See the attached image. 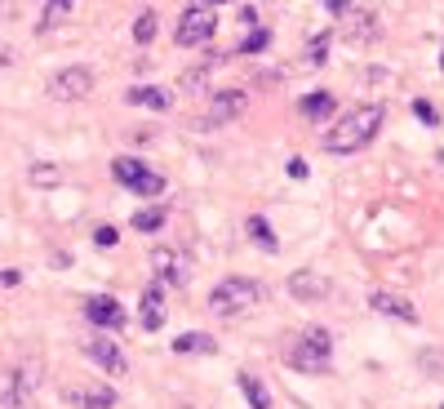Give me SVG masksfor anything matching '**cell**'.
Wrapping results in <instances>:
<instances>
[{
    "mask_svg": "<svg viewBox=\"0 0 444 409\" xmlns=\"http://www.w3.org/2000/svg\"><path fill=\"white\" fill-rule=\"evenodd\" d=\"M67 405H76V409H111L116 405V391L111 387H67Z\"/></svg>",
    "mask_w": 444,
    "mask_h": 409,
    "instance_id": "cell-14",
    "label": "cell"
},
{
    "mask_svg": "<svg viewBox=\"0 0 444 409\" xmlns=\"http://www.w3.org/2000/svg\"><path fill=\"white\" fill-rule=\"evenodd\" d=\"M302 116H307V121H324V116H334V94H324V89L307 94V98H302Z\"/></svg>",
    "mask_w": 444,
    "mask_h": 409,
    "instance_id": "cell-20",
    "label": "cell"
},
{
    "mask_svg": "<svg viewBox=\"0 0 444 409\" xmlns=\"http://www.w3.org/2000/svg\"><path fill=\"white\" fill-rule=\"evenodd\" d=\"M85 316H89V325H103V330H120V325H125V307L111 298V293H93V298L85 303Z\"/></svg>",
    "mask_w": 444,
    "mask_h": 409,
    "instance_id": "cell-10",
    "label": "cell"
},
{
    "mask_svg": "<svg viewBox=\"0 0 444 409\" xmlns=\"http://www.w3.org/2000/svg\"><path fill=\"white\" fill-rule=\"evenodd\" d=\"M152 267L160 271V281H169V285H187L191 281V254H183V250H160L152 254Z\"/></svg>",
    "mask_w": 444,
    "mask_h": 409,
    "instance_id": "cell-8",
    "label": "cell"
},
{
    "mask_svg": "<svg viewBox=\"0 0 444 409\" xmlns=\"http://www.w3.org/2000/svg\"><path fill=\"white\" fill-rule=\"evenodd\" d=\"M45 5H54V9H67V5H72V0H45Z\"/></svg>",
    "mask_w": 444,
    "mask_h": 409,
    "instance_id": "cell-30",
    "label": "cell"
},
{
    "mask_svg": "<svg viewBox=\"0 0 444 409\" xmlns=\"http://www.w3.org/2000/svg\"><path fill=\"white\" fill-rule=\"evenodd\" d=\"M156 27H160V23H156V13H152V9H142V13H138V23H134V40H138V45H152V40H156Z\"/></svg>",
    "mask_w": 444,
    "mask_h": 409,
    "instance_id": "cell-21",
    "label": "cell"
},
{
    "mask_svg": "<svg viewBox=\"0 0 444 409\" xmlns=\"http://www.w3.org/2000/svg\"><path fill=\"white\" fill-rule=\"evenodd\" d=\"M138 312H142V330L156 334L160 325H164V285H160V281L142 289V307H138Z\"/></svg>",
    "mask_w": 444,
    "mask_h": 409,
    "instance_id": "cell-13",
    "label": "cell"
},
{
    "mask_svg": "<svg viewBox=\"0 0 444 409\" xmlns=\"http://www.w3.org/2000/svg\"><path fill=\"white\" fill-rule=\"evenodd\" d=\"M27 178H31L36 187H58V183H62V174H58L54 165H31V174H27Z\"/></svg>",
    "mask_w": 444,
    "mask_h": 409,
    "instance_id": "cell-24",
    "label": "cell"
},
{
    "mask_svg": "<svg viewBox=\"0 0 444 409\" xmlns=\"http://www.w3.org/2000/svg\"><path fill=\"white\" fill-rule=\"evenodd\" d=\"M267 45H271V31L258 27V31H249V36L236 45V54H258V49H267Z\"/></svg>",
    "mask_w": 444,
    "mask_h": 409,
    "instance_id": "cell-23",
    "label": "cell"
},
{
    "mask_svg": "<svg viewBox=\"0 0 444 409\" xmlns=\"http://www.w3.org/2000/svg\"><path fill=\"white\" fill-rule=\"evenodd\" d=\"M93 245H98V250H116V245H120L116 227H98V232H93Z\"/></svg>",
    "mask_w": 444,
    "mask_h": 409,
    "instance_id": "cell-26",
    "label": "cell"
},
{
    "mask_svg": "<svg viewBox=\"0 0 444 409\" xmlns=\"http://www.w3.org/2000/svg\"><path fill=\"white\" fill-rule=\"evenodd\" d=\"M289 293L298 303H320L324 293H329V281H324V276H316V271H293L289 276Z\"/></svg>",
    "mask_w": 444,
    "mask_h": 409,
    "instance_id": "cell-12",
    "label": "cell"
},
{
    "mask_svg": "<svg viewBox=\"0 0 444 409\" xmlns=\"http://www.w3.org/2000/svg\"><path fill=\"white\" fill-rule=\"evenodd\" d=\"M9 409H13V405H9Z\"/></svg>",
    "mask_w": 444,
    "mask_h": 409,
    "instance_id": "cell-33",
    "label": "cell"
},
{
    "mask_svg": "<svg viewBox=\"0 0 444 409\" xmlns=\"http://www.w3.org/2000/svg\"><path fill=\"white\" fill-rule=\"evenodd\" d=\"M125 103L129 107H147V111H169L173 107V98H169V89H156V85H134L125 94Z\"/></svg>",
    "mask_w": 444,
    "mask_h": 409,
    "instance_id": "cell-15",
    "label": "cell"
},
{
    "mask_svg": "<svg viewBox=\"0 0 444 409\" xmlns=\"http://www.w3.org/2000/svg\"><path fill=\"white\" fill-rule=\"evenodd\" d=\"M289 178H307V160H289Z\"/></svg>",
    "mask_w": 444,
    "mask_h": 409,
    "instance_id": "cell-29",
    "label": "cell"
},
{
    "mask_svg": "<svg viewBox=\"0 0 444 409\" xmlns=\"http://www.w3.org/2000/svg\"><path fill=\"white\" fill-rule=\"evenodd\" d=\"M195 5H205V9H213V5H222V0H195Z\"/></svg>",
    "mask_w": 444,
    "mask_h": 409,
    "instance_id": "cell-31",
    "label": "cell"
},
{
    "mask_svg": "<svg viewBox=\"0 0 444 409\" xmlns=\"http://www.w3.org/2000/svg\"><path fill=\"white\" fill-rule=\"evenodd\" d=\"M85 356H89L98 369H107V374H125V356H120V347L111 338H89L85 342Z\"/></svg>",
    "mask_w": 444,
    "mask_h": 409,
    "instance_id": "cell-11",
    "label": "cell"
},
{
    "mask_svg": "<svg viewBox=\"0 0 444 409\" xmlns=\"http://www.w3.org/2000/svg\"><path fill=\"white\" fill-rule=\"evenodd\" d=\"M111 178H116L120 187L138 191V196H160L164 191V178L156 169H147L142 160H134V156H116V160H111Z\"/></svg>",
    "mask_w": 444,
    "mask_h": 409,
    "instance_id": "cell-4",
    "label": "cell"
},
{
    "mask_svg": "<svg viewBox=\"0 0 444 409\" xmlns=\"http://www.w3.org/2000/svg\"><path fill=\"white\" fill-rule=\"evenodd\" d=\"M213 9H205V5H191L187 13H183V23H178V45L183 49H200L205 40H213Z\"/></svg>",
    "mask_w": 444,
    "mask_h": 409,
    "instance_id": "cell-6",
    "label": "cell"
},
{
    "mask_svg": "<svg viewBox=\"0 0 444 409\" xmlns=\"http://www.w3.org/2000/svg\"><path fill=\"white\" fill-rule=\"evenodd\" d=\"M258 298H262V289L249 276H227V281H218L209 293V312L213 316H244V312H254Z\"/></svg>",
    "mask_w": 444,
    "mask_h": 409,
    "instance_id": "cell-2",
    "label": "cell"
},
{
    "mask_svg": "<svg viewBox=\"0 0 444 409\" xmlns=\"http://www.w3.org/2000/svg\"><path fill=\"white\" fill-rule=\"evenodd\" d=\"M93 94V72L89 67H62L54 80H49V98L58 103H80V98Z\"/></svg>",
    "mask_w": 444,
    "mask_h": 409,
    "instance_id": "cell-5",
    "label": "cell"
},
{
    "mask_svg": "<svg viewBox=\"0 0 444 409\" xmlns=\"http://www.w3.org/2000/svg\"><path fill=\"white\" fill-rule=\"evenodd\" d=\"M240 111H244V94L240 89H222V94L209 98V111L200 116V129H222V125H232Z\"/></svg>",
    "mask_w": 444,
    "mask_h": 409,
    "instance_id": "cell-7",
    "label": "cell"
},
{
    "mask_svg": "<svg viewBox=\"0 0 444 409\" xmlns=\"http://www.w3.org/2000/svg\"><path fill=\"white\" fill-rule=\"evenodd\" d=\"M414 111H418V121H426V125H436V111L426 107V103H414Z\"/></svg>",
    "mask_w": 444,
    "mask_h": 409,
    "instance_id": "cell-27",
    "label": "cell"
},
{
    "mask_svg": "<svg viewBox=\"0 0 444 409\" xmlns=\"http://www.w3.org/2000/svg\"><path fill=\"white\" fill-rule=\"evenodd\" d=\"M342 23H347V27H342V36L355 40V45L377 36V18H373V13H365V9H347V13H342Z\"/></svg>",
    "mask_w": 444,
    "mask_h": 409,
    "instance_id": "cell-16",
    "label": "cell"
},
{
    "mask_svg": "<svg viewBox=\"0 0 444 409\" xmlns=\"http://www.w3.org/2000/svg\"><path fill=\"white\" fill-rule=\"evenodd\" d=\"M369 307H373L377 316H391V320H404V325L418 320V307L409 303V298H400V293H391V289H373L369 293Z\"/></svg>",
    "mask_w": 444,
    "mask_h": 409,
    "instance_id": "cell-9",
    "label": "cell"
},
{
    "mask_svg": "<svg viewBox=\"0 0 444 409\" xmlns=\"http://www.w3.org/2000/svg\"><path fill=\"white\" fill-rule=\"evenodd\" d=\"M134 227H138V232H160V227H164V205L138 209V214H134Z\"/></svg>",
    "mask_w": 444,
    "mask_h": 409,
    "instance_id": "cell-22",
    "label": "cell"
},
{
    "mask_svg": "<svg viewBox=\"0 0 444 409\" xmlns=\"http://www.w3.org/2000/svg\"><path fill=\"white\" fill-rule=\"evenodd\" d=\"M440 67H444V54H440Z\"/></svg>",
    "mask_w": 444,
    "mask_h": 409,
    "instance_id": "cell-32",
    "label": "cell"
},
{
    "mask_svg": "<svg viewBox=\"0 0 444 409\" xmlns=\"http://www.w3.org/2000/svg\"><path fill=\"white\" fill-rule=\"evenodd\" d=\"M173 352H178V356H195V352H200V356H213L218 347H213L209 334H195V330H191V334H178V338H173Z\"/></svg>",
    "mask_w": 444,
    "mask_h": 409,
    "instance_id": "cell-18",
    "label": "cell"
},
{
    "mask_svg": "<svg viewBox=\"0 0 444 409\" xmlns=\"http://www.w3.org/2000/svg\"><path fill=\"white\" fill-rule=\"evenodd\" d=\"M324 54H329V31H320V36L307 45V62L311 67H324Z\"/></svg>",
    "mask_w": 444,
    "mask_h": 409,
    "instance_id": "cell-25",
    "label": "cell"
},
{
    "mask_svg": "<svg viewBox=\"0 0 444 409\" xmlns=\"http://www.w3.org/2000/svg\"><path fill=\"white\" fill-rule=\"evenodd\" d=\"M285 361L298 374H324L329 369V334L324 330H307L293 338V347L285 352Z\"/></svg>",
    "mask_w": 444,
    "mask_h": 409,
    "instance_id": "cell-3",
    "label": "cell"
},
{
    "mask_svg": "<svg viewBox=\"0 0 444 409\" xmlns=\"http://www.w3.org/2000/svg\"><path fill=\"white\" fill-rule=\"evenodd\" d=\"M18 281H23V271H13V267L0 271V285H18Z\"/></svg>",
    "mask_w": 444,
    "mask_h": 409,
    "instance_id": "cell-28",
    "label": "cell"
},
{
    "mask_svg": "<svg viewBox=\"0 0 444 409\" xmlns=\"http://www.w3.org/2000/svg\"><path fill=\"white\" fill-rule=\"evenodd\" d=\"M244 227H249V236H254V245H258V250H267V254H275V250H280V240H275L271 223L262 218V214H254V218L244 223Z\"/></svg>",
    "mask_w": 444,
    "mask_h": 409,
    "instance_id": "cell-19",
    "label": "cell"
},
{
    "mask_svg": "<svg viewBox=\"0 0 444 409\" xmlns=\"http://www.w3.org/2000/svg\"><path fill=\"white\" fill-rule=\"evenodd\" d=\"M382 129V107H351L347 116H342L334 129L324 134V152H334V156H351V152H365V147L373 142V134Z\"/></svg>",
    "mask_w": 444,
    "mask_h": 409,
    "instance_id": "cell-1",
    "label": "cell"
},
{
    "mask_svg": "<svg viewBox=\"0 0 444 409\" xmlns=\"http://www.w3.org/2000/svg\"><path fill=\"white\" fill-rule=\"evenodd\" d=\"M240 391H244V400H249V409H271V391L262 387V379L258 374H240Z\"/></svg>",
    "mask_w": 444,
    "mask_h": 409,
    "instance_id": "cell-17",
    "label": "cell"
}]
</instances>
